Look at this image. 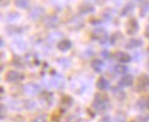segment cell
<instances>
[{
    "mask_svg": "<svg viewBox=\"0 0 149 122\" xmlns=\"http://www.w3.org/2000/svg\"><path fill=\"white\" fill-rule=\"evenodd\" d=\"M93 108L97 113H104L106 111H108L110 108L109 97L102 92L95 94L93 99Z\"/></svg>",
    "mask_w": 149,
    "mask_h": 122,
    "instance_id": "cell-1",
    "label": "cell"
},
{
    "mask_svg": "<svg viewBox=\"0 0 149 122\" xmlns=\"http://www.w3.org/2000/svg\"><path fill=\"white\" fill-rule=\"evenodd\" d=\"M91 38L100 43H104L108 40V32L103 28H96L91 32Z\"/></svg>",
    "mask_w": 149,
    "mask_h": 122,
    "instance_id": "cell-2",
    "label": "cell"
},
{
    "mask_svg": "<svg viewBox=\"0 0 149 122\" xmlns=\"http://www.w3.org/2000/svg\"><path fill=\"white\" fill-rule=\"evenodd\" d=\"M84 26V19L79 15H74L67 22V28L72 30V31H78Z\"/></svg>",
    "mask_w": 149,
    "mask_h": 122,
    "instance_id": "cell-3",
    "label": "cell"
},
{
    "mask_svg": "<svg viewBox=\"0 0 149 122\" xmlns=\"http://www.w3.org/2000/svg\"><path fill=\"white\" fill-rule=\"evenodd\" d=\"M44 25L47 29H56L60 25V18L55 14L47 15L46 17L44 18Z\"/></svg>",
    "mask_w": 149,
    "mask_h": 122,
    "instance_id": "cell-4",
    "label": "cell"
},
{
    "mask_svg": "<svg viewBox=\"0 0 149 122\" xmlns=\"http://www.w3.org/2000/svg\"><path fill=\"white\" fill-rule=\"evenodd\" d=\"M5 79H6V81L9 82V83H15V82H17V81L23 80V79H24V75L21 74L19 72H17V71H15V70H9L6 73Z\"/></svg>",
    "mask_w": 149,
    "mask_h": 122,
    "instance_id": "cell-5",
    "label": "cell"
},
{
    "mask_svg": "<svg viewBox=\"0 0 149 122\" xmlns=\"http://www.w3.org/2000/svg\"><path fill=\"white\" fill-rule=\"evenodd\" d=\"M149 89V74H141L138 78L136 90L138 91H146Z\"/></svg>",
    "mask_w": 149,
    "mask_h": 122,
    "instance_id": "cell-6",
    "label": "cell"
},
{
    "mask_svg": "<svg viewBox=\"0 0 149 122\" xmlns=\"http://www.w3.org/2000/svg\"><path fill=\"white\" fill-rule=\"evenodd\" d=\"M94 12H95V7L90 1L83 2L81 5L78 6V13L81 15H88V14H92Z\"/></svg>",
    "mask_w": 149,
    "mask_h": 122,
    "instance_id": "cell-7",
    "label": "cell"
},
{
    "mask_svg": "<svg viewBox=\"0 0 149 122\" xmlns=\"http://www.w3.org/2000/svg\"><path fill=\"white\" fill-rule=\"evenodd\" d=\"M139 31V23L135 18H130L126 23V33L129 35H134Z\"/></svg>",
    "mask_w": 149,
    "mask_h": 122,
    "instance_id": "cell-8",
    "label": "cell"
},
{
    "mask_svg": "<svg viewBox=\"0 0 149 122\" xmlns=\"http://www.w3.org/2000/svg\"><path fill=\"white\" fill-rule=\"evenodd\" d=\"M45 9L40 6H35L30 12H29V18L31 21H39L40 18L44 16Z\"/></svg>",
    "mask_w": 149,
    "mask_h": 122,
    "instance_id": "cell-9",
    "label": "cell"
},
{
    "mask_svg": "<svg viewBox=\"0 0 149 122\" xmlns=\"http://www.w3.org/2000/svg\"><path fill=\"white\" fill-rule=\"evenodd\" d=\"M113 58L117 61V62H119V63H129L131 62V55H129L127 52H116L113 54Z\"/></svg>",
    "mask_w": 149,
    "mask_h": 122,
    "instance_id": "cell-10",
    "label": "cell"
},
{
    "mask_svg": "<svg viewBox=\"0 0 149 122\" xmlns=\"http://www.w3.org/2000/svg\"><path fill=\"white\" fill-rule=\"evenodd\" d=\"M111 91H112V95L115 96V98L118 99V101H123V99L126 98V94L123 90L122 86H115V87H112Z\"/></svg>",
    "mask_w": 149,
    "mask_h": 122,
    "instance_id": "cell-11",
    "label": "cell"
},
{
    "mask_svg": "<svg viewBox=\"0 0 149 122\" xmlns=\"http://www.w3.org/2000/svg\"><path fill=\"white\" fill-rule=\"evenodd\" d=\"M141 46H142V40L141 39H135V38L129 39L127 42L125 43V48L126 49H136V48H139Z\"/></svg>",
    "mask_w": 149,
    "mask_h": 122,
    "instance_id": "cell-12",
    "label": "cell"
},
{
    "mask_svg": "<svg viewBox=\"0 0 149 122\" xmlns=\"http://www.w3.org/2000/svg\"><path fill=\"white\" fill-rule=\"evenodd\" d=\"M71 41L70 40H68V39H62V40H60L58 42H57V49L60 50V52H68L70 48H71Z\"/></svg>",
    "mask_w": 149,
    "mask_h": 122,
    "instance_id": "cell-13",
    "label": "cell"
},
{
    "mask_svg": "<svg viewBox=\"0 0 149 122\" xmlns=\"http://www.w3.org/2000/svg\"><path fill=\"white\" fill-rule=\"evenodd\" d=\"M134 8H135V5H134V2H127L124 7H123V9L120 10V16H123V17H125V16H129L131 15L132 13H133V10H134Z\"/></svg>",
    "mask_w": 149,
    "mask_h": 122,
    "instance_id": "cell-14",
    "label": "cell"
},
{
    "mask_svg": "<svg viewBox=\"0 0 149 122\" xmlns=\"http://www.w3.org/2000/svg\"><path fill=\"white\" fill-rule=\"evenodd\" d=\"M134 82V79L131 74H124V77H122V79L119 80V86L122 87H131Z\"/></svg>",
    "mask_w": 149,
    "mask_h": 122,
    "instance_id": "cell-15",
    "label": "cell"
},
{
    "mask_svg": "<svg viewBox=\"0 0 149 122\" xmlns=\"http://www.w3.org/2000/svg\"><path fill=\"white\" fill-rule=\"evenodd\" d=\"M53 97H54L53 92H51V91H41L39 95V99L48 105L53 102Z\"/></svg>",
    "mask_w": 149,
    "mask_h": 122,
    "instance_id": "cell-16",
    "label": "cell"
},
{
    "mask_svg": "<svg viewBox=\"0 0 149 122\" xmlns=\"http://www.w3.org/2000/svg\"><path fill=\"white\" fill-rule=\"evenodd\" d=\"M123 40H124V37H123V34H122L119 31H116V32L110 37V43H111L112 46H118V45H120Z\"/></svg>",
    "mask_w": 149,
    "mask_h": 122,
    "instance_id": "cell-17",
    "label": "cell"
},
{
    "mask_svg": "<svg viewBox=\"0 0 149 122\" xmlns=\"http://www.w3.org/2000/svg\"><path fill=\"white\" fill-rule=\"evenodd\" d=\"M40 90H41V88L39 87L38 85H36V83H29V85L24 86V91L26 94H29V95L38 94V92H40Z\"/></svg>",
    "mask_w": 149,
    "mask_h": 122,
    "instance_id": "cell-18",
    "label": "cell"
},
{
    "mask_svg": "<svg viewBox=\"0 0 149 122\" xmlns=\"http://www.w3.org/2000/svg\"><path fill=\"white\" fill-rule=\"evenodd\" d=\"M103 66H104L103 62L101 59H99V58H94V59H92V62H91V68L96 73H100L102 71V69H103Z\"/></svg>",
    "mask_w": 149,
    "mask_h": 122,
    "instance_id": "cell-19",
    "label": "cell"
},
{
    "mask_svg": "<svg viewBox=\"0 0 149 122\" xmlns=\"http://www.w3.org/2000/svg\"><path fill=\"white\" fill-rule=\"evenodd\" d=\"M96 88L99 90H107L109 88V81L104 78V77H100L97 80H96Z\"/></svg>",
    "mask_w": 149,
    "mask_h": 122,
    "instance_id": "cell-20",
    "label": "cell"
},
{
    "mask_svg": "<svg viewBox=\"0 0 149 122\" xmlns=\"http://www.w3.org/2000/svg\"><path fill=\"white\" fill-rule=\"evenodd\" d=\"M12 64H13L15 68L22 69V68L24 66V64H25V58H22V57H19V56H14L13 59H12Z\"/></svg>",
    "mask_w": 149,
    "mask_h": 122,
    "instance_id": "cell-21",
    "label": "cell"
},
{
    "mask_svg": "<svg viewBox=\"0 0 149 122\" xmlns=\"http://www.w3.org/2000/svg\"><path fill=\"white\" fill-rule=\"evenodd\" d=\"M71 103H72V98L70 97V96H63L62 98H61V107L63 108V110H67V108H69L70 106H71Z\"/></svg>",
    "mask_w": 149,
    "mask_h": 122,
    "instance_id": "cell-22",
    "label": "cell"
},
{
    "mask_svg": "<svg viewBox=\"0 0 149 122\" xmlns=\"http://www.w3.org/2000/svg\"><path fill=\"white\" fill-rule=\"evenodd\" d=\"M25 62H26L30 66H36V65L39 64L38 58L36 57V56L31 55V54H29V55H26V56H25Z\"/></svg>",
    "mask_w": 149,
    "mask_h": 122,
    "instance_id": "cell-23",
    "label": "cell"
},
{
    "mask_svg": "<svg viewBox=\"0 0 149 122\" xmlns=\"http://www.w3.org/2000/svg\"><path fill=\"white\" fill-rule=\"evenodd\" d=\"M30 2H31V0H14L15 6L19 9H26L29 7Z\"/></svg>",
    "mask_w": 149,
    "mask_h": 122,
    "instance_id": "cell-24",
    "label": "cell"
},
{
    "mask_svg": "<svg viewBox=\"0 0 149 122\" xmlns=\"http://www.w3.org/2000/svg\"><path fill=\"white\" fill-rule=\"evenodd\" d=\"M113 72L116 74H120V75H124L126 72H127V68L123 64H116L113 66Z\"/></svg>",
    "mask_w": 149,
    "mask_h": 122,
    "instance_id": "cell-25",
    "label": "cell"
},
{
    "mask_svg": "<svg viewBox=\"0 0 149 122\" xmlns=\"http://www.w3.org/2000/svg\"><path fill=\"white\" fill-rule=\"evenodd\" d=\"M147 99L148 98H145V97H140L136 102V107L140 110V111H143L146 107H147Z\"/></svg>",
    "mask_w": 149,
    "mask_h": 122,
    "instance_id": "cell-26",
    "label": "cell"
},
{
    "mask_svg": "<svg viewBox=\"0 0 149 122\" xmlns=\"http://www.w3.org/2000/svg\"><path fill=\"white\" fill-rule=\"evenodd\" d=\"M148 13H149V1H143L142 2V6H141V9H140V16L143 17Z\"/></svg>",
    "mask_w": 149,
    "mask_h": 122,
    "instance_id": "cell-27",
    "label": "cell"
},
{
    "mask_svg": "<svg viewBox=\"0 0 149 122\" xmlns=\"http://www.w3.org/2000/svg\"><path fill=\"white\" fill-rule=\"evenodd\" d=\"M125 120H126V116H125V114L123 112L116 113V115L113 118V122H125Z\"/></svg>",
    "mask_w": 149,
    "mask_h": 122,
    "instance_id": "cell-28",
    "label": "cell"
},
{
    "mask_svg": "<svg viewBox=\"0 0 149 122\" xmlns=\"http://www.w3.org/2000/svg\"><path fill=\"white\" fill-rule=\"evenodd\" d=\"M19 17V13H14V12H10V13H8V15H7V21H9V22H14L15 19H17Z\"/></svg>",
    "mask_w": 149,
    "mask_h": 122,
    "instance_id": "cell-29",
    "label": "cell"
},
{
    "mask_svg": "<svg viewBox=\"0 0 149 122\" xmlns=\"http://www.w3.org/2000/svg\"><path fill=\"white\" fill-rule=\"evenodd\" d=\"M33 122H47V115L46 114H39L33 119Z\"/></svg>",
    "mask_w": 149,
    "mask_h": 122,
    "instance_id": "cell-30",
    "label": "cell"
},
{
    "mask_svg": "<svg viewBox=\"0 0 149 122\" xmlns=\"http://www.w3.org/2000/svg\"><path fill=\"white\" fill-rule=\"evenodd\" d=\"M112 12V9H107V10H104L103 12V19H110V18L112 17V14L113 13H111Z\"/></svg>",
    "mask_w": 149,
    "mask_h": 122,
    "instance_id": "cell-31",
    "label": "cell"
},
{
    "mask_svg": "<svg viewBox=\"0 0 149 122\" xmlns=\"http://www.w3.org/2000/svg\"><path fill=\"white\" fill-rule=\"evenodd\" d=\"M0 112H1V120H3L6 118V114H7V108H6L5 104L0 105Z\"/></svg>",
    "mask_w": 149,
    "mask_h": 122,
    "instance_id": "cell-32",
    "label": "cell"
},
{
    "mask_svg": "<svg viewBox=\"0 0 149 122\" xmlns=\"http://www.w3.org/2000/svg\"><path fill=\"white\" fill-rule=\"evenodd\" d=\"M138 120L141 122H149V116L148 115H146V114H143V115H139Z\"/></svg>",
    "mask_w": 149,
    "mask_h": 122,
    "instance_id": "cell-33",
    "label": "cell"
},
{
    "mask_svg": "<svg viewBox=\"0 0 149 122\" xmlns=\"http://www.w3.org/2000/svg\"><path fill=\"white\" fill-rule=\"evenodd\" d=\"M101 56L103 58H106V59H109L110 58V52H108V50H102L101 52Z\"/></svg>",
    "mask_w": 149,
    "mask_h": 122,
    "instance_id": "cell-34",
    "label": "cell"
},
{
    "mask_svg": "<svg viewBox=\"0 0 149 122\" xmlns=\"http://www.w3.org/2000/svg\"><path fill=\"white\" fill-rule=\"evenodd\" d=\"M99 122H111V119H110V116L106 115V116H102V118L100 119V121H99Z\"/></svg>",
    "mask_w": 149,
    "mask_h": 122,
    "instance_id": "cell-35",
    "label": "cell"
},
{
    "mask_svg": "<svg viewBox=\"0 0 149 122\" xmlns=\"http://www.w3.org/2000/svg\"><path fill=\"white\" fill-rule=\"evenodd\" d=\"M9 5V0H1V6L2 7H6Z\"/></svg>",
    "mask_w": 149,
    "mask_h": 122,
    "instance_id": "cell-36",
    "label": "cell"
},
{
    "mask_svg": "<svg viewBox=\"0 0 149 122\" xmlns=\"http://www.w3.org/2000/svg\"><path fill=\"white\" fill-rule=\"evenodd\" d=\"M145 37H146L147 39H149V25L146 28V30H145Z\"/></svg>",
    "mask_w": 149,
    "mask_h": 122,
    "instance_id": "cell-37",
    "label": "cell"
},
{
    "mask_svg": "<svg viewBox=\"0 0 149 122\" xmlns=\"http://www.w3.org/2000/svg\"><path fill=\"white\" fill-rule=\"evenodd\" d=\"M90 22H91L92 24H97V23H101L99 19H94V18H91V19H90Z\"/></svg>",
    "mask_w": 149,
    "mask_h": 122,
    "instance_id": "cell-38",
    "label": "cell"
},
{
    "mask_svg": "<svg viewBox=\"0 0 149 122\" xmlns=\"http://www.w3.org/2000/svg\"><path fill=\"white\" fill-rule=\"evenodd\" d=\"M147 108H148V111H149V97H148V99H147Z\"/></svg>",
    "mask_w": 149,
    "mask_h": 122,
    "instance_id": "cell-39",
    "label": "cell"
},
{
    "mask_svg": "<svg viewBox=\"0 0 149 122\" xmlns=\"http://www.w3.org/2000/svg\"><path fill=\"white\" fill-rule=\"evenodd\" d=\"M138 1H140V2H143V1H146V0H138Z\"/></svg>",
    "mask_w": 149,
    "mask_h": 122,
    "instance_id": "cell-40",
    "label": "cell"
},
{
    "mask_svg": "<svg viewBox=\"0 0 149 122\" xmlns=\"http://www.w3.org/2000/svg\"><path fill=\"white\" fill-rule=\"evenodd\" d=\"M147 54H148V56H149V47H148V49H147Z\"/></svg>",
    "mask_w": 149,
    "mask_h": 122,
    "instance_id": "cell-41",
    "label": "cell"
},
{
    "mask_svg": "<svg viewBox=\"0 0 149 122\" xmlns=\"http://www.w3.org/2000/svg\"><path fill=\"white\" fill-rule=\"evenodd\" d=\"M147 66H148V69H149V61H148V63H147Z\"/></svg>",
    "mask_w": 149,
    "mask_h": 122,
    "instance_id": "cell-42",
    "label": "cell"
},
{
    "mask_svg": "<svg viewBox=\"0 0 149 122\" xmlns=\"http://www.w3.org/2000/svg\"><path fill=\"white\" fill-rule=\"evenodd\" d=\"M130 122H138V121H134V120H132V121H130Z\"/></svg>",
    "mask_w": 149,
    "mask_h": 122,
    "instance_id": "cell-43",
    "label": "cell"
},
{
    "mask_svg": "<svg viewBox=\"0 0 149 122\" xmlns=\"http://www.w3.org/2000/svg\"><path fill=\"white\" fill-rule=\"evenodd\" d=\"M88 1H91V0H88Z\"/></svg>",
    "mask_w": 149,
    "mask_h": 122,
    "instance_id": "cell-44",
    "label": "cell"
}]
</instances>
